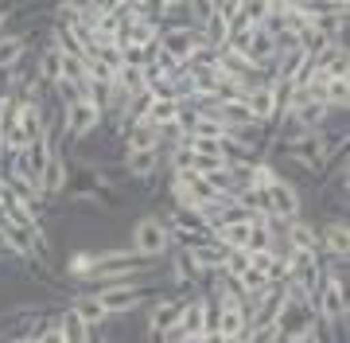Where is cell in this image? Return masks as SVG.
I'll list each match as a JSON object with an SVG mask.
<instances>
[{
    "mask_svg": "<svg viewBox=\"0 0 350 343\" xmlns=\"http://www.w3.org/2000/svg\"><path fill=\"white\" fill-rule=\"evenodd\" d=\"M59 55H63V47L51 39L47 47L39 51V59H36V78L43 82V86H55L59 82Z\"/></svg>",
    "mask_w": 350,
    "mask_h": 343,
    "instance_id": "cell-18",
    "label": "cell"
},
{
    "mask_svg": "<svg viewBox=\"0 0 350 343\" xmlns=\"http://www.w3.org/2000/svg\"><path fill=\"white\" fill-rule=\"evenodd\" d=\"M4 129H8V125L0 121V160H4Z\"/></svg>",
    "mask_w": 350,
    "mask_h": 343,
    "instance_id": "cell-27",
    "label": "cell"
},
{
    "mask_svg": "<svg viewBox=\"0 0 350 343\" xmlns=\"http://www.w3.org/2000/svg\"><path fill=\"white\" fill-rule=\"evenodd\" d=\"M226 36H230V20H226V16L214 8V12L206 16V24L199 27V39L211 47V51H222V47H226Z\"/></svg>",
    "mask_w": 350,
    "mask_h": 343,
    "instance_id": "cell-17",
    "label": "cell"
},
{
    "mask_svg": "<svg viewBox=\"0 0 350 343\" xmlns=\"http://www.w3.org/2000/svg\"><path fill=\"white\" fill-rule=\"evenodd\" d=\"M4 195H8V179H4V168H0V203H4Z\"/></svg>",
    "mask_w": 350,
    "mask_h": 343,
    "instance_id": "cell-26",
    "label": "cell"
},
{
    "mask_svg": "<svg viewBox=\"0 0 350 343\" xmlns=\"http://www.w3.org/2000/svg\"><path fill=\"white\" fill-rule=\"evenodd\" d=\"M179 296H156V301H148V316H144V335L148 340H160L163 331L172 328V324H179Z\"/></svg>",
    "mask_w": 350,
    "mask_h": 343,
    "instance_id": "cell-8",
    "label": "cell"
},
{
    "mask_svg": "<svg viewBox=\"0 0 350 343\" xmlns=\"http://www.w3.org/2000/svg\"><path fill=\"white\" fill-rule=\"evenodd\" d=\"M59 331H63V340L66 343H94V331H90V324L82 316H78V308L75 305H66L63 312H59Z\"/></svg>",
    "mask_w": 350,
    "mask_h": 343,
    "instance_id": "cell-15",
    "label": "cell"
},
{
    "mask_svg": "<svg viewBox=\"0 0 350 343\" xmlns=\"http://www.w3.org/2000/svg\"><path fill=\"white\" fill-rule=\"evenodd\" d=\"M172 230L163 227V218L160 215H144L133 227V254L140 257V262H160V257H167L172 254Z\"/></svg>",
    "mask_w": 350,
    "mask_h": 343,
    "instance_id": "cell-1",
    "label": "cell"
},
{
    "mask_svg": "<svg viewBox=\"0 0 350 343\" xmlns=\"http://www.w3.org/2000/svg\"><path fill=\"white\" fill-rule=\"evenodd\" d=\"M179 114H183V102H179V98H172V94H148V105H144L140 117L163 133V129L179 125Z\"/></svg>",
    "mask_w": 350,
    "mask_h": 343,
    "instance_id": "cell-9",
    "label": "cell"
},
{
    "mask_svg": "<svg viewBox=\"0 0 350 343\" xmlns=\"http://www.w3.org/2000/svg\"><path fill=\"white\" fill-rule=\"evenodd\" d=\"M66 183H70V168H66L63 149L55 144V153L47 156V164H43V172H39V188H43L47 199H59V195L66 191Z\"/></svg>",
    "mask_w": 350,
    "mask_h": 343,
    "instance_id": "cell-10",
    "label": "cell"
},
{
    "mask_svg": "<svg viewBox=\"0 0 350 343\" xmlns=\"http://www.w3.org/2000/svg\"><path fill=\"white\" fill-rule=\"evenodd\" d=\"M265 195H269V215H273V218H280V223L304 218V195H300V188H296L292 179L276 176L273 188L265 191Z\"/></svg>",
    "mask_w": 350,
    "mask_h": 343,
    "instance_id": "cell-5",
    "label": "cell"
},
{
    "mask_svg": "<svg viewBox=\"0 0 350 343\" xmlns=\"http://www.w3.org/2000/svg\"><path fill=\"white\" fill-rule=\"evenodd\" d=\"M90 292L105 305L109 316H129V312H137L152 301V289L144 281H121V285H105V289H90Z\"/></svg>",
    "mask_w": 350,
    "mask_h": 343,
    "instance_id": "cell-2",
    "label": "cell"
},
{
    "mask_svg": "<svg viewBox=\"0 0 350 343\" xmlns=\"http://www.w3.org/2000/svg\"><path fill=\"white\" fill-rule=\"evenodd\" d=\"M105 121V110H101L98 98H75V102H66L63 105V125H59V140L63 137H90L94 129Z\"/></svg>",
    "mask_w": 350,
    "mask_h": 343,
    "instance_id": "cell-3",
    "label": "cell"
},
{
    "mask_svg": "<svg viewBox=\"0 0 350 343\" xmlns=\"http://www.w3.org/2000/svg\"><path fill=\"white\" fill-rule=\"evenodd\" d=\"M241 16H245L250 24H265V20L273 16V8H269L265 0H241Z\"/></svg>",
    "mask_w": 350,
    "mask_h": 343,
    "instance_id": "cell-22",
    "label": "cell"
},
{
    "mask_svg": "<svg viewBox=\"0 0 350 343\" xmlns=\"http://www.w3.org/2000/svg\"><path fill=\"white\" fill-rule=\"evenodd\" d=\"M183 8H187V16H191L187 24L195 27V31H199V27L206 24V16L214 12V0H187V4H183Z\"/></svg>",
    "mask_w": 350,
    "mask_h": 343,
    "instance_id": "cell-21",
    "label": "cell"
},
{
    "mask_svg": "<svg viewBox=\"0 0 350 343\" xmlns=\"http://www.w3.org/2000/svg\"><path fill=\"white\" fill-rule=\"evenodd\" d=\"M241 343H284V331H280V324H276V320H261V324L245 328Z\"/></svg>",
    "mask_w": 350,
    "mask_h": 343,
    "instance_id": "cell-20",
    "label": "cell"
},
{
    "mask_svg": "<svg viewBox=\"0 0 350 343\" xmlns=\"http://www.w3.org/2000/svg\"><path fill=\"white\" fill-rule=\"evenodd\" d=\"M125 153H152V149H163V133L156 125H148L144 117H137L133 125L125 129Z\"/></svg>",
    "mask_w": 350,
    "mask_h": 343,
    "instance_id": "cell-12",
    "label": "cell"
},
{
    "mask_svg": "<svg viewBox=\"0 0 350 343\" xmlns=\"http://www.w3.org/2000/svg\"><path fill=\"white\" fill-rule=\"evenodd\" d=\"M179 343H202V335H183Z\"/></svg>",
    "mask_w": 350,
    "mask_h": 343,
    "instance_id": "cell-28",
    "label": "cell"
},
{
    "mask_svg": "<svg viewBox=\"0 0 350 343\" xmlns=\"http://www.w3.org/2000/svg\"><path fill=\"white\" fill-rule=\"evenodd\" d=\"M323 102L331 114H347V102H350L347 78H323Z\"/></svg>",
    "mask_w": 350,
    "mask_h": 343,
    "instance_id": "cell-19",
    "label": "cell"
},
{
    "mask_svg": "<svg viewBox=\"0 0 350 343\" xmlns=\"http://www.w3.org/2000/svg\"><path fill=\"white\" fill-rule=\"evenodd\" d=\"M238 343H241V340H238Z\"/></svg>",
    "mask_w": 350,
    "mask_h": 343,
    "instance_id": "cell-29",
    "label": "cell"
},
{
    "mask_svg": "<svg viewBox=\"0 0 350 343\" xmlns=\"http://www.w3.org/2000/svg\"><path fill=\"white\" fill-rule=\"evenodd\" d=\"M319 230V254H327L331 262H347L350 257V227L347 218H327Z\"/></svg>",
    "mask_w": 350,
    "mask_h": 343,
    "instance_id": "cell-7",
    "label": "cell"
},
{
    "mask_svg": "<svg viewBox=\"0 0 350 343\" xmlns=\"http://www.w3.org/2000/svg\"><path fill=\"white\" fill-rule=\"evenodd\" d=\"M31 343H66V340H63V331H59V324H47L43 331L31 335Z\"/></svg>",
    "mask_w": 350,
    "mask_h": 343,
    "instance_id": "cell-23",
    "label": "cell"
},
{
    "mask_svg": "<svg viewBox=\"0 0 350 343\" xmlns=\"http://www.w3.org/2000/svg\"><path fill=\"white\" fill-rule=\"evenodd\" d=\"M31 31H0V75H8L27 59Z\"/></svg>",
    "mask_w": 350,
    "mask_h": 343,
    "instance_id": "cell-11",
    "label": "cell"
},
{
    "mask_svg": "<svg viewBox=\"0 0 350 343\" xmlns=\"http://www.w3.org/2000/svg\"><path fill=\"white\" fill-rule=\"evenodd\" d=\"M156 47H160L172 63L183 66L191 55L202 47V39H199V31H195L191 24H167V27H160V43H156Z\"/></svg>",
    "mask_w": 350,
    "mask_h": 343,
    "instance_id": "cell-4",
    "label": "cell"
},
{
    "mask_svg": "<svg viewBox=\"0 0 350 343\" xmlns=\"http://www.w3.org/2000/svg\"><path fill=\"white\" fill-rule=\"evenodd\" d=\"M8 16H12V8H8V4H0V31H4V24H8Z\"/></svg>",
    "mask_w": 350,
    "mask_h": 343,
    "instance_id": "cell-25",
    "label": "cell"
},
{
    "mask_svg": "<svg viewBox=\"0 0 350 343\" xmlns=\"http://www.w3.org/2000/svg\"><path fill=\"white\" fill-rule=\"evenodd\" d=\"M163 164V149H152V153H125V176L129 179H152Z\"/></svg>",
    "mask_w": 350,
    "mask_h": 343,
    "instance_id": "cell-13",
    "label": "cell"
},
{
    "mask_svg": "<svg viewBox=\"0 0 350 343\" xmlns=\"http://www.w3.org/2000/svg\"><path fill=\"white\" fill-rule=\"evenodd\" d=\"M284 246L288 250H319V230L308 218H292V223H284Z\"/></svg>",
    "mask_w": 350,
    "mask_h": 343,
    "instance_id": "cell-14",
    "label": "cell"
},
{
    "mask_svg": "<svg viewBox=\"0 0 350 343\" xmlns=\"http://www.w3.org/2000/svg\"><path fill=\"white\" fill-rule=\"evenodd\" d=\"M75 308H78V316L86 320L90 324V331H98V328H105V324H109V312H105V305H101L98 296H94V292H78L75 296Z\"/></svg>",
    "mask_w": 350,
    "mask_h": 343,
    "instance_id": "cell-16",
    "label": "cell"
},
{
    "mask_svg": "<svg viewBox=\"0 0 350 343\" xmlns=\"http://www.w3.org/2000/svg\"><path fill=\"white\" fill-rule=\"evenodd\" d=\"M202 343H238V340H226L218 331H202Z\"/></svg>",
    "mask_w": 350,
    "mask_h": 343,
    "instance_id": "cell-24",
    "label": "cell"
},
{
    "mask_svg": "<svg viewBox=\"0 0 350 343\" xmlns=\"http://www.w3.org/2000/svg\"><path fill=\"white\" fill-rule=\"evenodd\" d=\"M179 328L183 335H202V331H214V301L211 292H199L179 305Z\"/></svg>",
    "mask_w": 350,
    "mask_h": 343,
    "instance_id": "cell-6",
    "label": "cell"
}]
</instances>
